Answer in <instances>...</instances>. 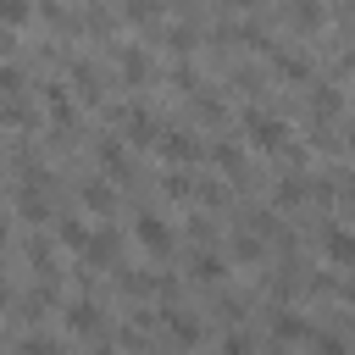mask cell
<instances>
[{
  "instance_id": "obj_1",
  "label": "cell",
  "mask_w": 355,
  "mask_h": 355,
  "mask_svg": "<svg viewBox=\"0 0 355 355\" xmlns=\"http://www.w3.org/2000/svg\"><path fill=\"white\" fill-rule=\"evenodd\" d=\"M244 133L255 150H288V128L277 116H261V111H244Z\"/></svg>"
},
{
  "instance_id": "obj_2",
  "label": "cell",
  "mask_w": 355,
  "mask_h": 355,
  "mask_svg": "<svg viewBox=\"0 0 355 355\" xmlns=\"http://www.w3.org/2000/svg\"><path fill=\"white\" fill-rule=\"evenodd\" d=\"M133 239H139V250H144V255H155V261H161V255H172V244H178V239H172V227H166L161 216H150V211L133 222Z\"/></svg>"
},
{
  "instance_id": "obj_3",
  "label": "cell",
  "mask_w": 355,
  "mask_h": 355,
  "mask_svg": "<svg viewBox=\"0 0 355 355\" xmlns=\"http://www.w3.org/2000/svg\"><path fill=\"white\" fill-rule=\"evenodd\" d=\"M322 255H327L333 266H355V233H349V227H327V233H322Z\"/></svg>"
},
{
  "instance_id": "obj_4",
  "label": "cell",
  "mask_w": 355,
  "mask_h": 355,
  "mask_svg": "<svg viewBox=\"0 0 355 355\" xmlns=\"http://www.w3.org/2000/svg\"><path fill=\"white\" fill-rule=\"evenodd\" d=\"M155 150H161L166 161H194V155H200V144H194L189 133H178V128H166V133L155 139Z\"/></svg>"
},
{
  "instance_id": "obj_5",
  "label": "cell",
  "mask_w": 355,
  "mask_h": 355,
  "mask_svg": "<svg viewBox=\"0 0 355 355\" xmlns=\"http://www.w3.org/2000/svg\"><path fill=\"white\" fill-rule=\"evenodd\" d=\"M288 22H294L300 33H311V28L327 22V11H322V0H294V6H288Z\"/></svg>"
},
{
  "instance_id": "obj_6",
  "label": "cell",
  "mask_w": 355,
  "mask_h": 355,
  "mask_svg": "<svg viewBox=\"0 0 355 355\" xmlns=\"http://www.w3.org/2000/svg\"><path fill=\"white\" fill-rule=\"evenodd\" d=\"M67 327L72 333H100V305H89V300L67 305Z\"/></svg>"
},
{
  "instance_id": "obj_7",
  "label": "cell",
  "mask_w": 355,
  "mask_h": 355,
  "mask_svg": "<svg viewBox=\"0 0 355 355\" xmlns=\"http://www.w3.org/2000/svg\"><path fill=\"white\" fill-rule=\"evenodd\" d=\"M122 139H128V144H150V139H155V122H150L144 111H128V116H122Z\"/></svg>"
},
{
  "instance_id": "obj_8",
  "label": "cell",
  "mask_w": 355,
  "mask_h": 355,
  "mask_svg": "<svg viewBox=\"0 0 355 355\" xmlns=\"http://www.w3.org/2000/svg\"><path fill=\"white\" fill-rule=\"evenodd\" d=\"M227 255H233V261H244V266H250V261H261V255H266V244H261V239H255V233H233V244H227Z\"/></svg>"
},
{
  "instance_id": "obj_9",
  "label": "cell",
  "mask_w": 355,
  "mask_h": 355,
  "mask_svg": "<svg viewBox=\"0 0 355 355\" xmlns=\"http://www.w3.org/2000/svg\"><path fill=\"white\" fill-rule=\"evenodd\" d=\"M222 272H227V255H216V250H200V255H194V277H200V283H216Z\"/></svg>"
},
{
  "instance_id": "obj_10",
  "label": "cell",
  "mask_w": 355,
  "mask_h": 355,
  "mask_svg": "<svg viewBox=\"0 0 355 355\" xmlns=\"http://www.w3.org/2000/svg\"><path fill=\"white\" fill-rule=\"evenodd\" d=\"M116 61H122V78H128V83H144V78H150V55H144V50H122Z\"/></svg>"
},
{
  "instance_id": "obj_11",
  "label": "cell",
  "mask_w": 355,
  "mask_h": 355,
  "mask_svg": "<svg viewBox=\"0 0 355 355\" xmlns=\"http://www.w3.org/2000/svg\"><path fill=\"white\" fill-rule=\"evenodd\" d=\"M100 166H105L111 178H122V172H128V155H122V139H100Z\"/></svg>"
},
{
  "instance_id": "obj_12",
  "label": "cell",
  "mask_w": 355,
  "mask_h": 355,
  "mask_svg": "<svg viewBox=\"0 0 355 355\" xmlns=\"http://www.w3.org/2000/svg\"><path fill=\"white\" fill-rule=\"evenodd\" d=\"M83 205H89L94 216H105L116 200H111V189H105V183H83Z\"/></svg>"
},
{
  "instance_id": "obj_13",
  "label": "cell",
  "mask_w": 355,
  "mask_h": 355,
  "mask_svg": "<svg viewBox=\"0 0 355 355\" xmlns=\"http://www.w3.org/2000/svg\"><path fill=\"white\" fill-rule=\"evenodd\" d=\"M44 105H50V116H55V122H72V100L61 94V83H50V89H44Z\"/></svg>"
},
{
  "instance_id": "obj_14",
  "label": "cell",
  "mask_w": 355,
  "mask_h": 355,
  "mask_svg": "<svg viewBox=\"0 0 355 355\" xmlns=\"http://www.w3.org/2000/svg\"><path fill=\"white\" fill-rule=\"evenodd\" d=\"M305 194H311V183H300V178H283L277 183V205H300Z\"/></svg>"
},
{
  "instance_id": "obj_15",
  "label": "cell",
  "mask_w": 355,
  "mask_h": 355,
  "mask_svg": "<svg viewBox=\"0 0 355 355\" xmlns=\"http://www.w3.org/2000/svg\"><path fill=\"white\" fill-rule=\"evenodd\" d=\"M61 244H67V250H83V244H89V227H83L78 216H67V222H61Z\"/></svg>"
},
{
  "instance_id": "obj_16",
  "label": "cell",
  "mask_w": 355,
  "mask_h": 355,
  "mask_svg": "<svg viewBox=\"0 0 355 355\" xmlns=\"http://www.w3.org/2000/svg\"><path fill=\"white\" fill-rule=\"evenodd\" d=\"M128 22H144V28L161 22V6L155 0H128Z\"/></svg>"
},
{
  "instance_id": "obj_17",
  "label": "cell",
  "mask_w": 355,
  "mask_h": 355,
  "mask_svg": "<svg viewBox=\"0 0 355 355\" xmlns=\"http://www.w3.org/2000/svg\"><path fill=\"white\" fill-rule=\"evenodd\" d=\"M311 105H316V116H338V105H344V100H338V89H316V94H311Z\"/></svg>"
},
{
  "instance_id": "obj_18",
  "label": "cell",
  "mask_w": 355,
  "mask_h": 355,
  "mask_svg": "<svg viewBox=\"0 0 355 355\" xmlns=\"http://www.w3.org/2000/svg\"><path fill=\"white\" fill-rule=\"evenodd\" d=\"M28 17H33V6H28V0H0V22H11V28H17V22H28Z\"/></svg>"
},
{
  "instance_id": "obj_19",
  "label": "cell",
  "mask_w": 355,
  "mask_h": 355,
  "mask_svg": "<svg viewBox=\"0 0 355 355\" xmlns=\"http://www.w3.org/2000/svg\"><path fill=\"white\" fill-rule=\"evenodd\" d=\"M166 327H172V333H178L183 344H194V338H200V327H194L189 316H178V311H166Z\"/></svg>"
},
{
  "instance_id": "obj_20",
  "label": "cell",
  "mask_w": 355,
  "mask_h": 355,
  "mask_svg": "<svg viewBox=\"0 0 355 355\" xmlns=\"http://www.w3.org/2000/svg\"><path fill=\"white\" fill-rule=\"evenodd\" d=\"M277 338H311V327L300 316H277Z\"/></svg>"
},
{
  "instance_id": "obj_21",
  "label": "cell",
  "mask_w": 355,
  "mask_h": 355,
  "mask_svg": "<svg viewBox=\"0 0 355 355\" xmlns=\"http://www.w3.org/2000/svg\"><path fill=\"white\" fill-rule=\"evenodd\" d=\"M277 72H283V78H305V72H311V67H305V61H300V55H277Z\"/></svg>"
},
{
  "instance_id": "obj_22",
  "label": "cell",
  "mask_w": 355,
  "mask_h": 355,
  "mask_svg": "<svg viewBox=\"0 0 355 355\" xmlns=\"http://www.w3.org/2000/svg\"><path fill=\"white\" fill-rule=\"evenodd\" d=\"M0 94H22V72L17 67H0Z\"/></svg>"
},
{
  "instance_id": "obj_23",
  "label": "cell",
  "mask_w": 355,
  "mask_h": 355,
  "mask_svg": "<svg viewBox=\"0 0 355 355\" xmlns=\"http://www.w3.org/2000/svg\"><path fill=\"white\" fill-rule=\"evenodd\" d=\"M216 166H227V172H239V150H233V144H216Z\"/></svg>"
},
{
  "instance_id": "obj_24",
  "label": "cell",
  "mask_w": 355,
  "mask_h": 355,
  "mask_svg": "<svg viewBox=\"0 0 355 355\" xmlns=\"http://www.w3.org/2000/svg\"><path fill=\"white\" fill-rule=\"evenodd\" d=\"M338 200H344V205H355V178H344V183H338Z\"/></svg>"
},
{
  "instance_id": "obj_25",
  "label": "cell",
  "mask_w": 355,
  "mask_h": 355,
  "mask_svg": "<svg viewBox=\"0 0 355 355\" xmlns=\"http://www.w3.org/2000/svg\"><path fill=\"white\" fill-rule=\"evenodd\" d=\"M222 6H239V11H250V6H255V0H222Z\"/></svg>"
},
{
  "instance_id": "obj_26",
  "label": "cell",
  "mask_w": 355,
  "mask_h": 355,
  "mask_svg": "<svg viewBox=\"0 0 355 355\" xmlns=\"http://www.w3.org/2000/svg\"><path fill=\"white\" fill-rule=\"evenodd\" d=\"M344 67H349V78H355V55H349V61H344Z\"/></svg>"
},
{
  "instance_id": "obj_27",
  "label": "cell",
  "mask_w": 355,
  "mask_h": 355,
  "mask_svg": "<svg viewBox=\"0 0 355 355\" xmlns=\"http://www.w3.org/2000/svg\"><path fill=\"white\" fill-rule=\"evenodd\" d=\"M0 239H6V222H0Z\"/></svg>"
}]
</instances>
